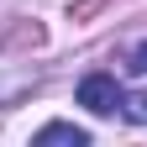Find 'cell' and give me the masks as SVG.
<instances>
[{
  "label": "cell",
  "mask_w": 147,
  "mask_h": 147,
  "mask_svg": "<svg viewBox=\"0 0 147 147\" xmlns=\"http://www.w3.org/2000/svg\"><path fill=\"white\" fill-rule=\"evenodd\" d=\"M121 116H126V121H137V126H147V89H137V95H126V100H121Z\"/></svg>",
  "instance_id": "cell-3"
},
{
  "label": "cell",
  "mask_w": 147,
  "mask_h": 147,
  "mask_svg": "<svg viewBox=\"0 0 147 147\" xmlns=\"http://www.w3.org/2000/svg\"><path fill=\"white\" fill-rule=\"evenodd\" d=\"M37 142H74V147H89V131H84V126H68V121H47L42 131H37Z\"/></svg>",
  "instance_id": "cell-2"
},
{
  "label": "cell",
  "mask_w": 147,
  "mask_h": 147,
  "mask_svg": "<svg viewBox=\"0 0 147 147\" xmlns=\"http://www.w3.org/2000/svg\"><path fill=\"white\" fill-rule=\"evenodd\" d=\"M121 84H116V74H84L79 79V105L89 110V116H116L121 110Z\"/></svg>",
  "instance_id": "cell-1"
},
{
  "label": "cell",
  "mask_w": 147,
  "mask_h": 147,
  "mask_svg": "<svg viewBox=\"0 0 147 147\" xmlns=\"http://www.w3.org/2000/svg\"><path fill=\"white\" fill-rule=\"evenodd\" d=\"M126 68H131V74H147V42H137L131 53H126Z\"/></svg>",
  "instance_id": "cell-4"
}]
</instances>
